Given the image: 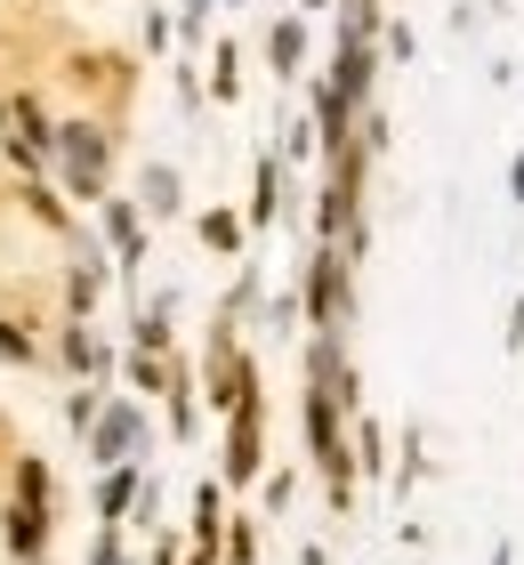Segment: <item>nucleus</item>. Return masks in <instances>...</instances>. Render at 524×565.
Masks as SVG:
<instances>
[]
</instances>
